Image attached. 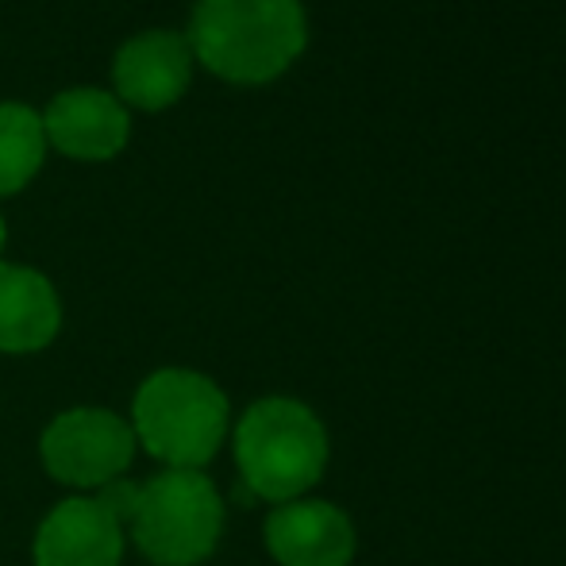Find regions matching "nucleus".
Returning a JSON list of instances; mask_svg holds the SVG:
<instances>
[{
    "label": "nucleus",
    "mask_w": 566,
    "mask_h": 566,
    "mask_svg": "<svg viewBox=\"0 0 566 566\" xmlns=\"http://www.w3.org/2000/svg\"><path fill=\"white\" fill-rule=\"evenodd\" d=\"M266 544L282 566H347L355 528L328 501H290L266 521Z\"/></svg>",
    "instance_id": "obj_9"
},
{
    "label": "nucleus",
    "mask_w": 566,
    "mask_h": 566,
    "mask_svg": "<svg viewBox=\"0 0 566 566\" xmlns=\"http://www.w3.org/2000/svg\"><path fill=\"white\" fill-rule=\"evenodd\" d=\"M135 432L108 409L62 412L43 432V467L66 485H108L127 470Z\"/></svg>",
    "instance_id": "obj_5"
},
{
    "label": "nucleus",
    "mask_w": 566,
    "mask_h": 566,
    "mask_svg": "<svg viewBox=\"0 0 566 566\" xmlns=\"http://www.w3.org/2000/svg\"><path fill=\"white\" fill-rule=\"evenodd\" d=\"M46 158L43 119L28 105H0V197H12L39 174Z\"/></svg>",
    "instance_id": "obj_11"
},
{
    "label": "nucleus",
    "mask_w": 566,
    "mask_h": 566,
    "mask_svg": "<svg viewBox=\"0 0 566 566\" xmlns=\"http://www.w3.org/2000/svg\"><path fill=\"white\" fill-rule=\"evenodd\" d=\"M43 135L46 147L62 150L82 163H105L127 147L132 116L105 90H66L46 105Z\"/></svg>",
    "instance_id": "obj_7"
},
{
    "label": "nucleus",
    "mask_w": 566,
    "mask_h": 566,
    "mask_svg": "<svg viewBox=\"0 0 566 566\" xmlns=\"http://www.w3.org/2000/svg\"><path fill=\"white\" fill-rule=\"evenodd\" d=\"M127 521L150 563L197 566L217 547L224 505L201 470H166L139 485Z\"/></svg>",
    "instance_id": "obj_4"
},
{
    "label": "nucleus",
    "mask_w": 566,
    "mask_h": 566,
    "mask_svg": "<svg viewBox=\"0 0 566 566\" xmlns=\"http://www.w3.org/2000/svg\"><path fill=\"white\" fill-rule=\"evenodd\" d=\"M235 459L251 493L266 501H293L324 474L328 436L301 401L266 397L239 420Z\"/></svg>",
    "instance_id": "obj_2"
},
{
    "label": "nucleus",
    "mask_w": 566,
    "mask_h": 566,
    "mask_svg": "<svg viewBox=\"0 0 566 566\" xmlns=\"http://www.w3.org/2000/svg\"><path fill=\"white\" fill-rule=\"evenodd\" d=\"M135 440L170 470H197L220 451L228 397L193 370H158L135 394Z\"/></svg>",
    "instance_id": "obj_3"
},
{
    "label": "nucleus",
    "mask_w": 566,
    "mask_h": 566,
    "mask_svg": "<svg viewBox=\"0 0 566 566\" xmlns=\"http://www.w3.org/2000/svg\"><path fill=\"white\" fill-rule=\"evenodd\" d=\"M62 305L39 270L0 262V350L28 355L59 336Z\"/></svg>",
    "instance_id": "obj_10"
},
{
    "label": "nucleus",
    "mask_w": 566,
    "mask_h": 566,
    "mask_svg": "<svg viewBox=\"0 0 566 566\" xmlns=\"http://www.w3.org/2000/svg\"><path fill=\"white\" fill-rule=\"evenodd\" d=\"M101 497H70L35 536V566H119L124 532Z\"/></svg>",
    "instance_id": "obj_8"
},
{
    "label": "nucleus",
    "mask_w": 566,
    "mask_h": 566,
    "mask_svg": "<svg viewBox=\"0 0 566 566\" xmlns=\"http://www.w3.org/2000/svg\"><path fill=\"white\" fill-rule=\"evenodd\" d=\"M113 82L119 105L163 113L186 97L193 82V51L178 31H143L116 51Z\"/></svg>",
    "instance_id": "obj_6"
},
{
    "label": "nucleus",
    "mask_w": 566,
    "mask_h": 566,
    "mask_svg": "<svg viewBox=\"0 0 566 566\" xmlns=\"http://www.w3.org/2000/svg\"><path fill=\"white\" fill-rule=\"evenodd\" d=\"M4 239H8V228H4V217H0V251H4Z\"/></svg>",
    "instance_id": "obj_12"
},
{
    "label": "nucleus",
    "mask_w": 566,
    "mask_h": 566,
    "mask_svg": "<svg viewBox=\"0 0 566 566\" xmlns=\"http://www.w3.org/2000/svg\"><path fill=\"white\" fill-rule=\"evenodd\" d=\"M301 0H197L189 51L231 85H266L305 54Z\"/></svg>",
    "instance_id": "obj_1"
}]
</instances>
